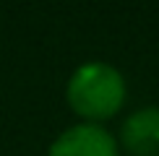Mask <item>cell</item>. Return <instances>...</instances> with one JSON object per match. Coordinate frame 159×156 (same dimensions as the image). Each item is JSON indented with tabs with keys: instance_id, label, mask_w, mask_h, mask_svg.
Masks as SVG:
<instances>
[{
	"instance_id": "cell-1",
	"label": "cell",
	"mask_w": 159,
	"mask_h": 156,
	"mask_svg": "<svg viewBox=\"0 0 159 156\" xmlns=\"http://www.w3.org/2000/svg\"><path fill=\"white\" fill-rule=\"evenodd\" d=\"M65 94L78 115L89 117V120H99V117H110L112 112L120 109L125 99V81L120 70L112 68L110 63L91 60L73 70Z\"/></svg>"
},
{
	"instance_id": "cell-2",
	"label": "cell",
	"mask_w": 159,
	"mask_h": 156,
	"mask_svg": "<svg viewBox=\"0 0 159 156\" xmlns=\"http://www.w3.org/2000/svg\"><path fill=\"white\" fill-rule=\"evenodd\" d=\"M47 156H117V146L110 130L94 122H81L63 130L52 141Z\"/></svg>"
},
{
	"instance_id": "cell-3",
	"label": "cell",
	"mask_w": 159,
	"mask_h": 156,
	"mask_svg": "<svg viewBox=\"0 0 159 156\" xmlns=\"http://www.w3.org/2000/svg\"><path fill=\"white\" fill-rule=\"evenodd\" d=\"M123 146L133 156H159V107L136 109L123 122Z\"/></svg>"
}]
</instances>
